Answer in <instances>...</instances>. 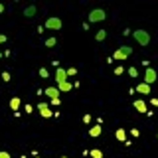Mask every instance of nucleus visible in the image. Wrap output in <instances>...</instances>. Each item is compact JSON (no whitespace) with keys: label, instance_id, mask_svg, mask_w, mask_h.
Wrapping results in <instances>:
<instances>
[{"label":"nucleus","instance_id":"f257e3e1","mask_svg":"<svg viewBox=\"0 0 158 158\" xmlns=\"http://www.w3.org/2000/svg\"><path fill=\"white\" fill-rule=\"evenodd\" d=\"M132 36H135L136 44H138V46H142V48H146L148 44H150V34H148L146 30H135Z\"/></svg>","mask_w":158,"mask_h":158},{"label":"nucleus","instance_id":"f03ea898","mask_svg":"<svg viewBox=\"0 0 158 158\" xmlns=\"http://www.w3.org/2000/svg\"><path fill=\"white\" fill-rule=\"evenodd\" d=\"M131 53H132V48L131 46H121L115 53H113V61H125Z\"/></svg>","mask_w":158,"mask_h":158},{"label":"nucleus","instance_id":"7ed1b4c3","mask_svg":"<svg viewBox=\"0 0 158 158\" xmlns=\"http://www.w3.org/2000/svg\"><path fill=\"white\" fill-rule=\"evenodd\" d=\"M44 26L48 30H52V32H59V30L63 28V22H61V18H57V16H49Z\"/></svg>","mask_w":158,"mask_h":158},{"label":"nucleus","instance_id":"20e7f679","mask_svg":"<svg viewBox=\"0 0 158 158\" xmlns=\"http://www.w3.org/2000/svg\"><path fill=\"white\" fill-rule=\"evenodd\" d=\"M156 81H158V73H156V69L146 67L144 75H142V83H146V85H152V83H156Z\"/></svg>","mask_w":158,"mask_h":158},{"label":"nucleus","instance_id":"39448f33","mask_svg":"<svg viewBox=\"0 0 158 158\" xmlns=\"http://www.w3.org/2000/svg\"><path fill=\"white\" fill-rule=\"evenodd\" d=\"M105 18H107V14H105V10H101V8H95V10H91V12H89V24L103 22Z\"/></svg>","mask_w":158,"mask_h":158},{"label":"nucleus","instance_id":"423d86ee","mask_svg":"<svg viewBox=\"0 0 158 158\" xmlns=\"http://www.w3.org/2000/svg\"><path fill=\"white\" fill-rule=\"evenodd\" d=\"M38 109H40V115H42L44 118H49V117H53V111L48 107V103H40V105H38Z\"/></svg>","mask_w":158,"mask_h":158},{"label":"nucleus","instance_id":"0eeeda50","mask_svg":"<svg viewBox=\"0 0 158 158\" xmlns=\"http://www.w3.org/2000/svg\"><path fill=\"white\" fill-rule=\"evenodd\" d=\"M67 81V71L63 67H57L56 69V83L59 85V83H65Z\"/></svg>","mask_w":158,"mask_h":158},{"label":"nucleus","instance_id":"6e6552de","mask_svg":"<svg viewBox=\"0 0 158 158\" xmlns=\"http://www.w3.org/2000/svg\"><path fill=\"white\" fill-rule=\"evenodd\" d=\"M61 93H69L73 87H75V83H71V81H65V83H59V85H56Z\"/></svg>","mask_w":158,"mask_h":158},{"label":"nucleus","instance_id":"1a4fd4ad","mask_svg":"<svg viewBox=\"0 0 158 158\" xmlns=\"http://www.w3.org/2000/svg\"><path fill=\"white\" fill-rule=\"evenodd\" d=\"M135 91L140 93V95H150V85H146V83H138Z\"/></svg>","mask_w":158,"mask_h":158},{"label":"nucleus","instance_id":"9d476101","mask_svg":"<svg viewBox=\"0 0 158 158\" xmlns=\"http://www.w3.org/2000/svg\"><path fill=\"white\" fill-rule=\"evenodd\" d=\"M132 107H135L138 113H148V111H146V103L142 101V99H136V101L132 103Z\"/></svg>","mask_w":158,"mask_h":158},{"label":"nucleus","instance_id":"9b49d317","mask_svg":"<svg viewBox=\"0 0 158 158\" xmlns=\"http://www.w3.org/2000/svg\"><path fill=\"white\" fill-rule=\"evenodd\" d=\"M46 95H48L49 99H57L59 95H61V91H59L57 87H48V89H46Z\"/></svg>","mask_w":158,"mask_h":158},{"label":"nucleus","instance_id":"f8f14e48","mask_svg":"<svg viewBox=\"0 0 158 158\" xmlns=\"http://www.w3.org/2000/svg\"><path fill=\"white\" fill-rule=\"evenodd\" d=\"M36 12H38V8L34 6V4H32V6H26V8H24V16H26V18H34V16H36Z\"/></svg>","mask_w":158,"mask_h":158},{"label":"nucleus","instance_id":"ddd939ff","mask_svg":"<svg viewBox=\"0 0 158 158\" xmlns=\"http://www.w3.org/2000/svg\"><path fill=\"white\" fill-rule=\"evenodd\" d=\"M20 105H22V101H20V97H12V99H10V109H12L14 113H18Z\"/></svg>","mask_w":158,"mask_h":158},{"label":"nucleus","instance_id":"4468645a","mask_svg":"<svg viewBox=\"0 0 158 158\" xmlns=\"http://www.w3.org/2000/svg\"><path fill=\"white\" fill-rule=\"evenodd\" d=\"M115 136H117V140L118 142H127V131H125V128H117V132H115Z\"/></svg>","mask_w":158,"mask_h":158},{"label":"nucleus","instance_id":"2eb2a0df","mask_svg":"<svg viewBox=\"0 0 158 158\" xmlns=\"http://www.w3.org/2000/svg\"><path fill=\"white\" fill-rule=\"evenodd\" d=\"M101 132H103V127L101 125H95V127L89 128V136H99Z\"/></svg>","mask_w":158,"mask_h":158},{"label":"nucleus","instance_id":"dca6fc26","mask_svg":"<svg viewBox=\"0 0 158 158\" xmlns=\"http://www.w3.org/2000/svg\"><path fill=\"white\" fill-rule=\"evenodd\" d=\"M105 38H107V30H99V32L95 34V40H97V42H105Z\"/></svg>","mask_w":158,"mask_h":158},{"label":"nucleus","instance_id":"f3484780","mask_svg":"<svg viewBox=\"0 0 158 158\" xmlns=\"http://www.w3.org/2000/svg\"><path fill=\"white\" fill-rule=\"evenodd\" d=\"M89 156H91V158H103V152L99 150V148H93V150L89 152Z\"/></svg>","mask_w":158,"mask_h":158},{"label":"nucleus","instance_id":"a211bd4d","mask_svg":"<svg viewBox=\"0 0 158 158\" xmlns=\"http://www.w3.org/2000/svg\"><path fill=\"white\" fill-rule=\"evenodd\" d=\"M56 44H57V40H56V38H48V40H46V48H53Z\"/></svg>","mask_w":158,"mask_h":158},{"label":"nucleus","instance_id":"6ab92c4d","mask_svg":"<svg viewBox=\"0 0 158 158\" xmlns=\"http://www.w3.org/2000/svg\"><path fill=\"white\" fill-rule=\"evenodd\" d=\"M40 77H42V79H48V77H49L48 67H42V69H40Z\"/></svg>","mask_w":158,"mask_h":158},{"label":"nucleus","instance_id":"aec40b11","mask_svg":"<svg viewBox=\"0 0 158 158\" xmlns=\"http://www.w3.org/2000/svg\"><path fill=\"white\" fill-rule=\"evenodd\" d=\"M128 75H131V77H138V69L136 67H128Z\"/></svg>","mask_w":158,"mask_h":158},{"label":"nucleus","instance_id":"412c9836","mask_svg":"<svg viewBox=\"0 0 158 158\" xmlns=\"http://www.w3.org/2000/svg\"><path fill=\"white\" fill-rule=\"evenodd\" d=\"M67 71V77H73V75H77V69L75 67H69V69H65Z\"/></svg>","mask_w":158,"mask_h":158},{"label":"nucleus","instance_id":"4be33fe9","mask_svg":"<svg viewBox=\"0 0 158 158\" xmlns=\"http://www.w3.org/2000/svg\"><path fill=\"white\" fill-rule=\"evenodd\" d=\"M123 73H125V67H123V65L115 67V75H123Z\"/></svg>","mask_w":158,"mask_h":158},{"label":"nucleus","instance_id":"5701e85b","mask_svg":"<svg viewBox=\"0 0 158 158\" xmlns=\"http://www.w3.org/2000/svg\"><path fill=\"white\" fill-rule=\"evenodd\" d=\"M2 81H4V83L10 81V73H8V71H2Z\"/></svg>","mask_w":158,"mask_h":158},{"label":"nucleus","instance_id":"b1692460","mask_svg":"<svg viewBox=\"0 0 158 158\" xmlns=\"http://www.w3.org/2000/svg\"><path fill=\"white\" fill-rule=\"evenodd\" d=\"M24 111H26V113H30V115H32V111H34V107H32V105H26V107H24Z\"/></svg>","mask_w":158,"mask_h":158},{"label":"nucleus","instance_id":"393cba45","mask_svg":"<svg viewBox=\"0 0 158 158\" xmlns=\"http://www.w3.org/2000/svg\"><path fill=\"white\" fill-rule=\"evenodd\" d=\"M83 123L89 125V123H91V115H85V117H83Z\"/></svg>","mask_w":158,"mask_h":158},{"label":"nucleus","instance_id":"a878e982","mask_svg":"<svg viewBox=\"0 0 158 158\" xmlns=\"http://www.w3.org/2000/svg\"><path fill=\"white\" fill-rule=\"evenodd\" d=\"M0 158H10V154H8L6 150H2V152H0Z\"/></svg>","mask_w":158,"mask_h":158},{"label":"nucleus","instance_id":"bb28decb","mask_svg":"<svg viewBox=\"0 0 158 158\" xmlns=\"http://www.w3.org/2000/svg\"><path fill=\"white\" fill-rule=\"evenodd\" d=\"M59 103H61V99H59V97L57 99H52V105H59Z\"/></svg>","mask_w":158,"mask_h":158},{"label":"nucleus","instance_id":"cd10ccee","mask_svg":"<svg viewBox=\"0 0 158 158\" xmlns=\"http://www.w3.org/2000/svg\"><path fill=\"white\" fill-rule=\"evenodd\" d=\"M6 40H8V38L4 36V34H0V44H6Z\"/></svg>","mask_w":158,"mask_h":158},{"label":"nucleus","instance_id":"c85d7f7f","mask_svg":"<svg viewBox=\"0 0 158 158\" xmlns=\"http://www.w3.org/2000/svg\"><path fill=\"white\" fill-rule=\"evenodd\" d=\"M150 105L152 107H158V99H150Z\"/></svg>","mask_w":158,"mask_h":158},{"label":"nucleus","instance_id":"c756f323","mask_svg":"<svg viewBox=\"0 0 158 158\" xmlns=\"http://www.w3.org/2000/svg\"><path fill=\"white\" fill-rule=\"evenodd\" d=\"M2 12H4V4L0 2V14H2Z\"/></svg>","mask_w":158,"mask_h":158},{"label":"nucleus","instance_id":"7c9ffc66","mask_svg":"<svg viewBox=\"0 0 158 158\" xmlns=\"http://www.w3.org/2000/svg\"><path fill=\"white\" fill-rule=\"evenodd\" d=\"M20 158H28V156H20Z\"/></svg>","mask_w":158,"mask_h":158},{"label":"nucleus","instance_id":"2f4dec72","mask_svg":"<svg viewBox=\"0 0 158 158\" xmlns=\"http://www.w3.org/2000/svg\"><path fill=\"white\" fill-rule=\"evenodd\" d=\"M0 59H2V53H0Z\"/></svg>","mask_w":158,"mask_h":158},{"label":"nucleus","instance_id":"473e14b6","mask_svg":"<svg viewBox=\"0 0 158 158\" xmlns=\"http://www.w3.org/2000/svg\"><path fill=\"white\" fill-rule=\"evenodd\" d=\"M61 158H67V156H61Z\"/></svg>","mask_w":158,"mask_h":158},{"label":"nucleus","instance_id":"72a5a7b5","mask_svg":"<svg viewBox=\"0 0 158 158\" xmlns=\"http://www.w3.org/2000/svg\"><path fill=\"white\" fill-rule=\"evenodd\" d=\"M156 136H158V135H156Z\"/></svg>","mask_w":158,"mask_h":158}]
</instances>
